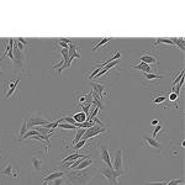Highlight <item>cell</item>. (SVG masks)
Listing matches in <instances>:
<instances>
[{
  "mask_svg": "<svg viewBox=\"0 0 185 185\" xmlns=\"http://www.w3.org/2000/svg\"><path fill=\"white\" fill-rule=\"evenodd\" d=\"M168 181L164 180V181H152V183H146L145 185H167Z\"/></svg>",
  "mask_w": 185,
  "mask_h": 185,
  "instance_id": "1f68e13d",
  "label": "cell"
},
{
  "mask_svg": "<svg viewBox=\"0 0 185 185\" xmlns=\"http://www.w3.org/2000/svg\"><path fill=\"white\" fill-rule=\"evenodd\" d=\"M73 119L77 123H83L86 121V115L84 112H77L73 115Z\"/></svg>",
  "mask_w": 185,
  "mask_h": 185,
  "instance_id": "5bb4252c",
  "label": "cell"
},
{
  "mask_svg": "<svg viewBox=\"0 0 185 185\" xmlns=\"http://www.w3.org/2000/svg\"><path fill=\"white\" fill-rule=\"evenodd\" d=\"M102 132H106V130H105L104 127H102V126L95 125V126H93V127H90V128L85 130V133H84V137H83V138L88 141L89 138H93V137L98 136L99 133H102Z\"/></svg>",
  "mask_w": 185,
  "mask_h": 185,
  "instance_id": "3957f363",
  "label": "cell"
},
{
  "mask_svg": "<svg viewBox=\"0 0 185 185\" xmlns=\"http://www.w3.org/2000/svg\"><path fill=\"white\" fill-rule=\"evenodd\" d=\"M43 185H50V184L47 183V181H43Z\"/></svg>",
  "mask_w": 185,
  "mask_h": 185,
  "instance_id": "8d00e7d4",
  "label": "cell"
},
{
  "mask_svg": "<svg viewBox=\"0 0 185 185\" xmlns=\"http://www.w3.org/2000/svg\"><path fill=\"white\" fill-rule=\"evenodd\" d=\"M178 98H179V96H178V95H176L175 93H170V94H169V96H168V100H169V101H174V102H175V101L178 100Z\"/></svg>",
  "mask_w": 185,
  "mask_h": 185,
  "instance_id": "d6a6232c",
  "label": "cell"
},
{
  "mask_svg": "<svg viewBox=\"0 0 185 185\" xmlns=\"http://www.w3.org/2000/svg\"><path fill=\"white\" fill-rule=\"evenodd\" d=\"M161 130H162V126L159 125V123H158V125H157L155 126V128H154V131H153V135H152V137H153V138H154V137L157 136V135H158V132L161 131Z\"/></svg>",
  "mask_w": 185,
  "mask_h": 185,
  "instance_id": "836d02e7",
  "label": "cell"
},
{
  "mask_svg": "<svg viewBox=\"0 0 185 185\" xmlns=\"http://www.w3.org/2000/svg\"><path fill=\"white\" fill-rule=\"evenodd\" d=\"M81 109H83V112L86 115V117L89 116V110H90V104H86V102H84L83 105H81Z\"/></svg>",
  "mask_w": 185,
  "mask_h": 185,
  "instance_id": "4316f807",
  "label": "cell"
},
{
  "mask_svg": "<svg viewBox=\"0 0 185 185\" xmlns=\"http://www.w3.org/2000/svg\"><path fill=\"white\" fill-rule=\"evenodd\" d=\"M122 166H123V163H122V150L119 149V150H116V155H115V162L112 164V169L117 170V172H123Z\"/></svg>",
  "mask_w": 185,
  "mask_h": 185,
  "instance_id": "5b68a950",
  "label": "cell"
},
{
  "mask_svg": "<svg viewBox=\"0 0 185 185\" xmlns=\"http://www.w3.org/2000/svg\"><path fill=\"white\" fill-rule=\"evenodd\" d=\"M142 77L145 78L146 80L150 81V80H154V79H162L163 75H159V74H154V73H143Z\"/></svg>",
  "mask_w": 185,
  "mask_h": 185,
  "instance_id": "9a60e30c",
  "label": "cell"
},
{
  "mask_svg": "<svg viewBox=\"0 0 185 185\" xmlns=\"http://www.w3.org/2000/svg\"><path fill=\"white\" fill-rule=\"evenodd\" d=\"M100 172L106 179H109V181L112 183V185H119L117 179L123 174V172H117V170H114L112 168H109V167H101Z\"/></svg>",
  "mask_w": 185,
  "mask_h": 185,
  "instance_id": "7a4b0ae2",
  "label": "cell"
},
{
  "mask_svg": "<svg viewBox=\"0 0 185 185\" xmlns=\"http://www.w3.org/2000/svg\"><path fill=\"white\" fill-rule=\"evenodd\" d=\"M181 78H184V69H181V71H180L179 77H176V78L174 79V81H173V85L175 86V85L178 84V81H180V79H181Z\"/></svg>",
  "mask_w": 185,
  "mask_h": 185,
  "instance_id": "f1b7e54d",
  "label": "cell"
},
{
  "mask_svg": "<svg viewBox=\"0 0 185 185\" xmlns=\"http://www.w3.org/2000/svg\"><path fill=\"white\" fill-rule=\"evenodd\" d=\"M80 157H83L81 154H79V152H77V153H73V154H71V155H68V157H66V158L62 161V163H67V162H74V161H77L78 158H80Z\"/></svg>",
  "mask_w": 185,
  "mask_h": 185,
  "instance_id": "e0dca14e",
  "label": "cell"
},
{
  "mask_svg": "<svg viewBox=\"0 0 185 185\" xmlns=\"http://www.w3.org/2000/svg\"><path fill=\"white\" fill-rule=\"evenodd\" d=\"M168 100V96H158V98H154L153 99V104L154 105H159V104H163Z\"/></svg>",
  "mask_w": 185,
  "mask_h": 185,
  "instance_id": "d4e9b609",
  "label": "cell"
},
{
  "mask_svg": "<svg viewBox=\"0 0 185 185\" xmlns=\"http://www.w3.org/2000/svg\"><path fill=\"white\" fill-rule=\"evenodd\" d=\"M62 120H63V121H66L67 123H69V125H73V126L75 125V123H77V122L74 121V119H73V117H67V116H66V117H63Z\"/></svg>",
  "mask_w": 185,
  "mask_h": 185,
  "instance_id": "4dcf8cb0",
  "label": "cell"
},
{
  "mask_svg": "<svg viewBox=\"0 0 185 185\" xmlns=\"http://www.w3.org/2000/svg\"><path fill=\"white\" fill-rule=\"evenodd\" d=\"M132 67L135 68V69L142 71L143 73H150V72H152V69H150V67H149L148 64H146V63H143V62H141V63H138V64H133Z\"/></svg>",
  "mask_w": 185,
  "mask_h": 185,
  "instance_id": "8fae6325",
  "label": "cell"
},
{
  "mask_svg": "<svg viewBox=\"0 0 185 185\" xmlns=\"http://www.w3.org/2000/svg\"><path fill=\"white\" fill-rule=\"evenodd\" d=\"M178 184H183V179H172L168 181L167 185H178Z\"/></svg>",
  "mask_w": 185,
  "mask_h": 185,
  "instance_id": "f546056e",
  "label": "cell"
},
{
  "mask_svg": "<svg viewBox=\"0 0 185 185\" xmlns=\"http://www.w3.org/2000/svg\"><path fill=\"white\" fill-rule=\"evenodd\" d=\"M110 41H111V38H110V37H104V38H101V40H100V42H98V45H95V46L93 47V51H96L98 48H100L101 46L106 45L107 42H110Z\"/></svg>",
  "mask_w": 185,
  "mask_h": 185,
  "instance_id": "44dd1931",
  "label": "cell"
},
{
  "mask_svg": "<svg viewBox=\"0 0 185 185\" xmlns=\"http://www.w3.org/2000/svg\"><path fill=\"white\" fill-rule=\"evenodd\" d=\"M27 130H29V126H27V119H25L22 126H21V130H20V138H21V137L27 132Z\"/></svg>",
  "mask_w": 185,
  "mask_h": 185,
  "instance_id": "cb8c5ba5",
  "label": "cell"
},
{
  "mask_svg": "<svg viewBox=\"0 0 185 185\" xmlns=\"http://www.w3.org/2000/svg\"><path fill=\"white\" fill-rule=\"evenodd\" d=\"M142 140H143V142H145L148 147H152V148L158 149V150H161V149H162V145H161V142H158L155 138H153V137L142 136Z\"/></svg>",
  "mask_w": 185,
  "mask_h": 185,
  "instance_id": "8992f818",
  "label": "cell"
},
{
  "mask_svg": "<svg viewBox=\"0 0 185 185\" xmlns=\"http://www.w3.org/2000/svg\"><path fill=\"white\" fill-rule=\"evenodd\" d=\"M59 128H63V130H75L77 127L73 126V125H69V123H59L58 125Z\"/></svg>",
  "mask_w": 185,
  "mask_h": 185,
  "instance_id": "484cf974",
  "label": "cell"
},
{
  "mask_svg": "<svg viewBox=\"0 0 185 185\" xmlns=\"http://www.w3.org/2000/svg\"><path fill=\"white\" fill-rule=\"evenodd\" d=\"M100 150H101V159H102V162H104L109 168H112V163H111V159H110V153H109V150L104 146H100Z\"/></svg>",
  "mask_w": 185,
  "mask_h": 185,
  "instance_id": "52a82bcc",
  "label": "cell"
},
{
  "mask_svg": "<svg viewBox=\"0 0 185 185\" xmlns=\"http://www.w3.org/2000/svg\"><path fill=\"white\" fill-rule=\"evenodd\" d=\"M32 167L35 170H37V172H40V170H42V164H43V161L41 158H37V157H33L32 158Z\"/></svg>",
  "mask_w": 185,
  "mask_h": 185,
  "instance_id": "7c38bea8",
  "label": "cell"
},
{
  "mask_svg": "<svg viewBox=\"0 0 185 185\" xmlns=\"http://www.w3.org/2000/svg\"><path fill=\"white\" fill-rule=\"evenodd\" d=\"M19 83H20V78L19 79H16L15 81H14V83H9V90H8V93H6V95H5V98L6 99H9L10 96H11V95L14 94V91H15L16 90V86L19 85Z\"/></svg>",
  "mask_w": 185,
  "mask_h": 185,
  "instance_id": "30bf717a",
  "label": "cell"
},
{
  "mask_svg": "<svg viewBox=\"0 0 185 185\" xmlns=\"http://www.w3.org/2000/svg\"><path fill=\"white\" fill-rule=\"evenodd\" d=\"M85 133V128H78V131H77V135H75V138L73 140V146L75 145L77 142H79L81 138H83V136Z\"/></svg>",
  "mask_w": 185,
  "mask_h": 185,
  "instance_id": "ac0fdd59",
  "label": "cell"
},
{
  "mask_svg": "<svg viewBox=\"0 0 185 185\" xmlns=\"http://www.w3.org/2000/svg\"><path fill=\"white\" fill-rule=\"evenodd\" d=\"M86 140H84V138H81L79 142H77V143H75V145L73 146V149H75V150H79L80 148H83L85 145H86Z\"/></svg>",
  "mask_w": 185,
  "mask_h": 185,
  "instance_id": "7402d4cb",
  "label": "cell"
},
{
  "mask_svg": "<svg viewBox=\"0 0 185 185\" xmlns=\"http://www.w3.org/2000/svg\"><path fill=\"white\" fill-rule=\"evenodd\" d=\"M91 86H93V91H95L96 94H99L100 99H102L104 94L107 93L106 89H105V86L102 85V84H100V83H91Z\"/></svg>",
  "mask_w": 185,
  "mask_h": 185,
  "instance_id": "ba28073f",
  "label": "cell"
},
{
  "mask_svg": "<svg viewBox=\"0 0 185 185\" xmlns=\"http://www.w3.org/2000/svg\"><path fill=\"white\" fill-rule=\"evenodd\" d=\"M3 175H5V176H10V175H12V166H11L10 163L6 164L5 169L3 170Z\"/></svg>",
  "mask_w": 185,
  "mask_h": 185,
  "instance_id": "603a6c76",
  "label": "cell"
},
{
  "mask_svg": "<svg viewBox=\"0 0 185 185\" xmlns=\"http://www.w3.org/2000/svg\"><path fill=\"white\" fill-rule=\"evenodd\" d=\"M50 121H47L46 119L42 117H36V116H30V119H27V126L29 128H33L36 126H45Z\"/></svg>",
  "mask_w": 185,
  "mask_h": 185,
  "instance_id": "277c9868",
  "label": "cell"
},
{
  "mask_svg": "<svg viewBox=\"0 0 185 185\" xmlns=\"http://www.w3.org/2000/svg\"><path fill=\"white\" fill-rule=\"evenodd\" d=\"M158 123H159V121H158V120H155V119L150 121V125H152V126H157Z\"/></svg>",
  "mask_w": 185,
  "mask_h": 185,
  "instance_id": "d590c367",
  "label": "cell"
},
{
  "mask_svg": "<svg viewBox=\"0 0 185 185\" xmlns=\"http://www.w3.org/2000/svg\"><path fill=\"white\" fill-rule=\"evenodd\" d=\"M140 60L141 62H143V63H146V64H155L157 63V59L153 57V56H149V54H147V56H145V54H143V56H141L140 57Z\"/></svg>",
  "mask_w": 185,
  "mask_h": 185,
  "instance_id": "4fadbf2b",
  "label": "cell"
},
{
  "mask_svg": "<svg viewBox=\"0 0 185 185\" xmlns=\"http://www.w3.org/2000/svg\"><path fill=\"white\" fill-rule=\"evenodd\" d=\"M51 185H63L64 184V179L63 178H58V179L56 180H53V181H50Z\"/></svg>",
  "mask_w": 185,
  "mask_h": 185,
  "instance_id": "83f0119b",
  "label": "cell"
},
{
  "mask_svg": "<svg viewBox=\"0 0 185 185\" xmlns=\"http://www.w3.org/2000/svg\"><path fill=\"white\" fill-rule=\"evenodd\" d=\"M63 175H64V172H53V173H51L50 175H46L45 178H43V181H53V180H56V179H58V178H63Z\"/></svg>",
  "mask_w": 185,
  "mask_h": 185,
  "instance_id": "9c48e42d",
  "label": "cell"
},
{
  "mask_svg": "<svg viewBox=\"0 0 185 185\" xmlns=\"http://www.w3.org/2000/svg\"><path fill=\"white\" fill-rule=\"evenodd\" d=\"M172 41H173L175 47H179L181 51H184V40L181 37H173Z\"/></svg>",
  "mask_w": 185,
  "mask_h": 185,
  "instance_id": "d6986e66",
  "label": "cell"
},
{
  "mask_svg": "<svg viewBox=\"0 0 185 185\" xmlns=\"http://www.w3.org/2000/svg\"><path fill=\"white\" fill-rule=\"evenodd\" d=\"M95 172V169L91 168L90 172H89V169L86 170H75L74 173H71L69 174V180L72 184L74 185H85L89 180H90L91 178V174Z\"/></svg>",
  "mask_w": 185,
  "mask_h": 185,
  "instance_id": "6da1fadb",
  "label": "cell"
},
{
  "mask_svg": "<svg viewBox=\"0 0 185 185\" xmlns=\"http://www.w3.org/2000/svg\"><path fill=\"white\" fill-rule=\"evenodd\" d=\"M159 43L170 45V46L175 47V46H174V43H173V41H172V40H168V38H158V40H155V41H154V43H153V46H157V45H159Z\"/></svg>",
  "mask_w": 185,
  "mask_h": 185,
  "instance_id": "ffe728a7",
  "label": "cell"
},
{
  "mask_svg": "<svg viewBox=\"0 0 185 185\" xmlns=\"http://www.w3.org/2000/svg\"><path fill=\"white\" fill-rule=\"evenodd\" d=\"M0 72H1V71H0Z\"/></svg>",
  "mask_w": 185,
  "mask_h": 185,
  "instance_id": "74e56055",
  "label": "cell"
},
{
  "mask_svg": "<svg viewBox=\"0 0 185 185\" xmlns=\"http://www.w3.org/2000/svg\"><path fill=\"white\" fill-rule=\"evenodd\" d=\"M91 162H93V159H91V158H86V159H84L83 162H81V163L79 164V166L75 167V170H83V169L88 168V167L91 164Z\"/></svg>",
  "mask_w": 185,
  "mask_h": 185,
  "instance_id": "2e32d148",
  "label": "cell"
},
{
  "mask_svg": "<svg viewBox=\"0 0 185 185\" xmlns=\"http://www.w3.org/2000/svg\"><path fill=\"white\" fill-rule=\"evenodd\" d=\"M17 41H19V42H20V43H22V45H24L25 47H26L27 45H29V43H30V42H29V41H27V40H25V38H22V37H19V38H17Z\"/></svg>",
  "mask_w": 185,
  "mask_h": 185,
  "instance_id": "e575fe53",
  "label": "cell"
}]
</instances>
